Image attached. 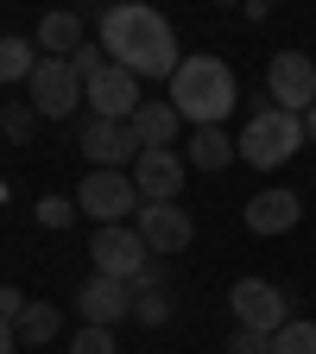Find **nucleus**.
Listing matches in <instances>:
<instances>
[{"mask_svg": "<svg viewBox=\"0 0 316 354\" xmlns=\"http://www.w3.org/2000/svg\"><path fill=\"white\" fill-rule=\"evenodd\" d=\"M102 51H108V64L133 70L140 82H146V76H165V82H171V70L184 64V57H177L171 19H165L158 7H146V0H120V7L102 13Z\"/></svg>", "mask_w": 316, "mask_h": 354, "instance_id": "f257e3e1", "label": "nucleus"}, {"mask_svg": "<svg viewBox=\"0 0 316 354\" xmlns=\"http://www.w3.org/2000/svg\"><path fill=\"white\" fill-rule=\"evenodd\" d=\"M171 108L190 127H228V114L241 108V82L221 57L196 51V57H184L171 70Z\"/></svg>", "mask_w": 316, "mask_h": 354, "instance_id": "f03ea898", "label": "nucleus"}, {"mask_svg": "<svg viewBox=\"0 0 316 354\" xmlns=\"http://www.w3.org/2000/svg\"><path fill=\"white\" fill-rule=\"evenodd\" d=\"M304 114H285L279 102H259L253 114H247V127H241V158L253 165V171H279V165H291L297 152H304Z\"/></svg>", "mask_w": 316, "mask_h": 354, "instance_id": "7ed1b4c3", "label": "nucleus"}, {"mask_svg": "<svg viewBox=\"0 0 316 354\" xmlns=\"http://www.w3.org/2000/svg\"><path fill=\"white\" fill-rule=\"evenodd\" d=\"M140 203H146V196H140V184H133V171H89L82 190H76V209L95 215V228L140 215Z\"/></svg>", "mask_w": 316, "mask_h": 354, "instance_id": "20e7f679", "label": "nucleus"}, {"mask_svg": "<svg viewBox=\"0 0 316 354\" xmlns=\"http://www.w3.org/2000/svg\"><path fill=\"white\" fill-rule=\"evenodd\" d=\"M26 88H32V108H38L44 120H70L76 102H89V82L76 76L70 57H38V70H32Z\"/></svg>", "mask_w": 316, "mask_h": 354, "instance_id": "39448f33", "label": "nucleus"}, {"mask_svg": "<svg viewBox=\"0 0 316 354\" xmlns=\"http://www.w3.org/2000/svg\"><path fill=\"white\" fill-rule=\"evenodd\" d=\"M228 310H234L241 329H253V335H279V329L291 323V291L266 285V279H234Z\"/></svg>", "mask_w": 316, "mask_h": 354, "instance_id": "423d86ee", "label": "nucleus"}, {"mask_svg": "<svg viewBox=\"0 0 316 354\" xmlns=\"http://www.w3.org/2000/svg\"><path fill=\"white\" fill-rule=\"evenodd\" d=\"M76 146L82 158L95 165V171H133V158H140V133H133V120H102V114H89L82 133H76Z\"/></svg>", "mask_w": 316, "mask_h": 354, "instance_id": "0eeeda50", "label": "nucleus"}, {"mask_svg": "<svg viewBox=\"0 0 316 354\" xmlns=\"http://www.w3.org/2000/svg\"><path fill=\"white\" fill-rule=\"evenodd\" d=\"M89 259H95V272H108V279H140V266L152 259V247H146V234L140 228H127V221H108V228H95L89 234Z\"/></svg>", "mask_w": 316, "mask_h": 354, "instance_id": "6e6552de", "label": "nucleus"}, {"mask_svg": "<svg viewBox=\"0 0 316 354\" xmlns=\"http://www.w3.org/2000/svg\"><path fill=\"white\" fill-rule=\"evenodd\" d=\"M266 102H279L285 114H304L316 102V64L304 51H279L266 64Z\"/></svg>", "mask_w": 316, "mask_h": 354, "instance_id": "1a4fd4ad", "label": "nucleus"}, {"mask_svg": "<svg viewBox=\"0 0 316 354\" xmlns=\"http://www.w3.org/2000/svg\"><path fill=\"white\" fill-rule=\"evenodd\" d=\"M133 228L146 234V247L152 253H184L190 241H196V221H190V209L184 203H140V215H133Z\"/></svg>", "mask_w": 316, "mask_h": 354, "instance_id": "9d476101", "label": "nucleus"}, {"mask_svg": "<svg viewBox=\"0 0 316 354\" xmlns=\"http://www.w3.org/2000/svg\"><path fill=\"white\" fill-rule=\"evenodd\" d=\"M184 177H190V158L177 152V146H158V152H140V158H133V184H140L146 203H177Z\"/></svg>", "mask_w": 316, "mask_h": 354, "instance_id": "9b49d317", "label": "nucleus"}, {"mask_svg": "<svg viewBox=\"0 0 316 354\" xmlns=\"http://www.w3.org/2000/svg\"><path fill=\"white\" fill-rule=\"evenodd\" d=\"M140 76L133 70H120V64H108V70H95L89 76V114H102V120H133L140 114Z\"/></svg>", "mask_w": 316, "mask_h": 354, "instance_id": "f8f14e48", "label": "nucleus"}, {"mask_svg": "<svg viewBox=\"0 0 316 354\" xmlns=\"http://www.w3.org/2000/svg\"><path fill=\"white\" fill-rule=\"evenodd\" d=\"M76 317H82V323H95V329H114L120 317H133V285L95 272V279L76 291Z\"/></svg>", "mask_w": 316, "mask_h": 354, "instance_id": "ddd939ff", "label": "nucleus"}, {"mask_svg": "<svg viewBox=\"0 0 316 354\" xmlns=\"http://www.w3.org/2000/svg\"><path fill=\"white\" fill-rule=\"evenodd\" d=\"M241 215H247L253 234H291L304 221V203H297V190H259V196H247Z\"/></svg>", "mask_w": 316, "mask_h": 354, "instance_id": "4468645a", "label": "nucleus"}, {"mask_svg": "<svg viewBox=\"0 0 316 354\" xmlns=\"http://www.w3.org/2000/svg\"><path fill=\"white\" fill-rule=\"evenodd\" d=\"M184 158H190V171H228V158H241V146L228 140V127H196Z\"/></svg>", "mask_w": 316, "mask_h": 354, "instance_id": "2eb2a0df", "label": "nucleus"}, {"mask_svg": "<svg viewBox=\"0 0 316 354\" xmlns=\"http://www.w3.org/2000/svg\"><path fill=\"white\" fill-rule=\"evenodd\" d=\"M177 114L171 102H140V114H133V133H140V146L158 152V146H177Z\"/></svg>", "mask_w": 316, "mask_h": 354, "instance_id": "dca6fc26", "label": "nucleus"}, {"mask_svg": "<svg viewBox=\"0 0 316 354\" xmlns=\"http://www.w3.org/2000/svg\"><path fill=\"white\" fill-rule=\"evenodd\" d=\"M76 44H82V13L57 7V13H44V19H38V51H51V57H70Z\"/></svg>", "mask_w": 316, "mask_h": 354, "instance_id": "f3484780", "label": "nucleus"}, {"mask_svg": "<svg viewBox=\"0 0 316 354\" xmlns=\"http://www.w3.org/2000/svg\"><path fill=\"white\" fill-rule=\"evenodd\" d=\"M13 329H19L26 348H44V342H57V335H64V310H57V304H26Z\"/></svg>", "mask_w": 316, "mask_h": 354, "instance_id": "a211bd4d", "label": "nucleus"}, {"mask_svg": "<svg viewBox=\"0 0 316 354\" xmlns=\"http://www.w3.org/2000/svg\"><path fill=\"white\" fill-rule=\"evenodd\" d=\"M38 70V51L26 38H0V82H32Z\"/></svg>", "mask_w": 316, "mask_h": 354, "instance_id": "6ab92c4d", "label": "nucleus"}, {"mask_svg": "<svg viewBox=\"0 0 316 354\" xmlns=\"http://www.w3.org/2000/svg\"><path fill=\"white\" fill-rule=\"evenodd\" d=\"M32 127H38V108H26V102H0V140H7V146H26Z\"/></svg>", "mask_w": 316, "mask_h": 354, "instance_id": "aec40b11", "label": "nucleus"}, {"mask_svg": "<svg viewBox=\"0 0 316 354\" xmlns=\"http://www.w3.org/2000/svg\"><path fill=\"white\" fill-rule=\"evenodd\" d=\"M133 323L165 329L171 323V291H133Z\"/></svg>", "mask_w": 316, "mask_h": 354, "instance_id": "412c9836", "label": "nucleus"}, {"mask_svg": "<svg viewBox=\"0 0 316 354\" xmlns=\"http://www.w3.org/2000/svg\"><path fill=\"white\" fill-rule=\"evenodd\" d=\"M272 354H316V323H285L272 335Z\"/></svg>", "mask_w": 316, "mask_h": 354, "instance_id": "4be33fe9", "label": "nucleus"}, {"mask_svg": "<svg viewBox=\"0 0 316 354\" xmlns=\"http://www.w3.org/2000/svg\"><path fill=\"white\" fill-rule=\"evenodd\" d=\"M70 354H114V329L82 323V329H76V342H70Z\"/></svg>", "mask_w": 316, "mask_h": 354, "instance_id": "5701e85b", "label": "nucleus"}, {"mask_svg": "<svg viewBox=\"0 0 316 354\" xmlns=\"http://www.w3.org/2000/svg\"><path fill=\"white\" fill-rule=\"evenodd\" d=\"M38 221H44V228H70V221H76V203L70 196H38Z\"/></svg>", "mask_w": 316, "mask_h": 354, "instance_id": "b1692460", "label": "nucleus"}, {"mask_svg": "<svg viewBox=\"0 0 316 354\" xmlns=\"http://www.w3.org/2000/svg\"><path fill=\"white\" fill-rule=\"evenodd\" d=\"M70 64H76V76L89 82L95 70H108V51H102V44H76V51H70Z\"/></svg>", "mask_w": 316, "mask_h": 354, "instance_id": "393cba45", "label": "nucleus"}, {"mask_svg": "<svg viewBox=\"0 0 316 354\" xmlns=\"http://www.w3.org/2000/svg\"><path fill=\"white\" fill-rule=\"evenodd\" d=\"M133 291H165V253H152L140 266V279H133Z\"/></svg>", "mask_w": 316, "mask_h": 354, "instance_id": "a878e982", "label": "nucleus"}, {"mask_svg": "<svg viewBox=\"0 0 316 354\" xmlns=\"http://www.w3.org/2000/svg\"><path fill=\"white\" fill-rule=\"evenodd\" d=\"M228 354H272V335H253V329H234Z\"/></svg>", "mask_w": 316, "mask_h": 354, "instance_id": "bb28decb", "label": "nucleus"}, {"mask_svg": "<svg viewBox=\"0 0 316 354\" xmlns=\"http://www.w3.org/2000/svg\"><path fill=\"white\" fill-rule=\"evenodd\" d=\"M32 297H19L13 285H0V323H19V310H26Z\"/></svg>", "mask_w": 316, "mask_h": 354, "instance_id": "cd10ccee", "label": "nucleus"}, {"mask_svg": "<svg viewBox=\"0 0 316 354\" xmlns=\"http://www.w3.org/2000/svg\"><path fill=\"white\" fill-rule=\"evenodd\" d=\"M13 348H19V329H13V323H0V354H13Z\"/></svg>", "mask_w": 316, "mask_h": 354, "instance_id": "c85d7f7f", "label": "nucleus"}, {"mask_svg": "<svg viewBox=\"0 0 316 354\" xmlns=\"http://www.w3.org/2000/svg\"><path fill=\"white\" fill-rule=\"evenodd\" d=\"M304 133H310V140H316V102L304 108Z\"/></svg>", "mask_w": 316, "mask_h": 354, "instance_id": "c756f323", "label": "nucleus"}, {"mask_svg": "<svg viewBox=\"0 0 316 354\" xmlns=\"http://www.w3.org/2000/svg\"><path fill=\"white\" fill-rule=\"evenodd\" d=\"M266 7H279V0H266Z\"/></svg>", "mask_w": 316, "mask_h": 354, "instance_id": "7c9ffc66", "label": "nucleus"}, {"mask_svg": "<svg viewBox=\"0 0 316 354\" xmlns=\"http://www.w3.org/2000/svg\"><path fill=\"white\" fill-rule=\"evenodd\" d=\"M221 7H228V0H221Z\"/></svg>", "mask_w": 316, "mask_h": 354, "instance_id": "2f4dec72", "label": "nucleus"}]
</instances>
